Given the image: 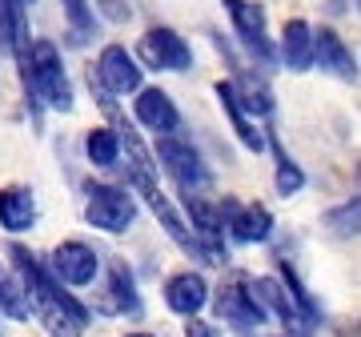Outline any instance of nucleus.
<instances>
[{"mask_svg":"<svg viewBox=\"0 0 361 337\" xmlns=\"http://www.w3.org/2000/svg\"><path fill=\"white\" fill-rule=\"evenodd\" d=\"M13 261H16V269H20V277H25V298L32 301V310H37L40 325L49 329V337H85L89 310L77 298H68L65 286L25 245L13 249Z\"/></svg>","mask_w":361,"mask_h":337,"instance_id":"nucleus-1","label":"nucleus"},{"mask_svg":"<svg viewBox=\"0 0 361 337\" xmlns=\"http://www.w3.org/2000/svg\"><path fill=\"white\" fill-rule=\"evenodd\" d=\"M25 85L28 92L44 101L49 109L56 113H68L73 109V85H68V73H65V61L52 40H28V52H25Z\"/></svg>","mask_w":361,"mask_h":337,"instance_id":"nucleus-2","label":"nucleus"},{"mask_svg":"<svg viewBox=\"0 0 361 337\" xmlns=\"http://www.w3.org/2000/svg\"><path fill=\"white\" fill-rule=\"evenodd\" d=\"M137 65H149L157 68V73H189L193 68V49L185 44V37L180 32H173V28L157 25L149 28L141 40H137Z\"/></svg>","mask_w":361,"mask_h":337,"instance_id":"nucleus-3","label":"nucleus"},{"mask_svg":"<svg viewBox=\"0 0 361 337\" xmlns=\"http://www.w3.org/2000/svg\"><path fill=\"white\" fill-rule=\"evenodd\" d=\"M157 157H161V165L173 181L185 189V193H197V189H205L209 185V173H205V161L201 153L193 149V141H185V137H157Z\"/></svg>","mask_w":361,"mask_h":337,"instance_id":"nucleus-4","label":"nucleus"},{"mask_svg":"<svg viewBox=\"0 0 361 337\" xmlns=\"http://www.w3.org/2000/svg\"><path fill=\"white\" fill-rule=\"evenodd\" d=\"M137 217V205L125 189L116 185H92L89 189V201H85V221L97 225L101 233H125Z\"/></svg>","mask_w":361,"mask_h":337,"instance_id":"nucleus-5","label":"nucleus"},{"mask_svg":"<svg viewBox=\"0 0 361 337\" xmlns=\"http://www.w3.org/2000/svg\"><path fill=\"white\" fill-rule=\"evenodd\" d=\"M92 80H101V89L109 97H129V92L145 89V73L137 65V56L129 49H121V44H109L101 49L97 56V68H92Z\"/></svg>","mask_w":361,"mask_h":337,"instance_id":"nucleus-6","label":"nucleus"},{"mask_svg":"<svg viewBox=\"0 0 361 337\" xmlns=\"http://www.w3.org/2000/svg\"><path fill=\"white\" fill-rule=\"evenodd\" d=\"M249 293L261 301V310H265V313H277V321H281L293 337H310L313 333V325H317V321L301 313V305L289 298V289H285L281 281H273V277H257V281H249Z\"/></svg>","mask_w":361,"mask_h":337,"instance_id":"nucleus-7","label":"nucleus"},{"mask_svg":"<svg viewBox=\"0 0 361 337\" xmlns=\"http://www.w3.org/2000/svg\"><path fill=\"white\" fill-rule=\"evenodd\" d=\"M101 273V261L85 241H61L52 249V277L61 286H92Z\"/></svg>","mask_w":361,"mask_h":337,"instance_id":"nucleus-8","label":"nucleus"},{"mask_svg":"<svg viewBox=\"0 0 361 337\" xmlns=\"http://www.w3.org/2000/svg\"><path fill=\"white\" fill-rule=\"evenodd\" d=\"M221 4H225V13L233 20V32L245 40V49L261 61H269L273 49H269V37H265V8L257 0H221Z\"/></svg>","mask_w":361,"mask_h":337,"instance_id":"nucleus-9","label":"nucleus"},{"mask_svg":"<svg viewBox=\"0 0 361 337\" xmlns=\"http://www.w3.org/2000/svg\"><path fill=\"white\" fill-rule=\"evenodd\" d=\"M217 313H221L229 325H237V329H257V325L265 321V310H261V301L249 293V281H245V277H233L229 286H221Z\"/></svg>","mask_w":361,"mask_h":337,"instance_id":"nucleus-10","label":"nucleus"},{"mask_svg":"<svg viewBox=\"0 0 361 337\" xmlns=\"http://www.w3.org/2000/svg\"><path fill=\"white\" fill-rule=\"evenodd\" d=\"M133 113H137V121H141L149 133H157V137H169V133L180 129V113H177V104H173V97H169L165 89H137Z\"/></svg>","mask_w":361,"mask_h":337,"instance_id":"nucleus-11","label":"nucleus"},{"mask_svg":"<svg viewBox=\"0 0 361 337\" xmlns=\"http://www.w3.org/2000/svg\"><path fill=\"white\" fill-rule=\"evenodd\" d=\"M313 65H322L325 73H334L341 80H357V61H353V52L345 49V40L337 37L334 28H317L313 32Z\"/></svg>","mask_w":361,"mask_h":337,"instance_id":"nucleus-12","label":"nucleus"},{"mask_svg":"<svg viewBox=\"0 0 361 337\" xmlns=\"http://www.w3.org/2000/svg\"><path fill=\"white\" fill-rule=\"evenodd\" d=\"M205 301H209V281L201 273L189 269L165 281V305L180 317H197V310H205Z\"/></svg>","mask_w":361,"mask_h":337,"instance_id":"nucleus-13","label":"nucleus"},{"mask_svg":"<svg viewBox=\"0 0 361 337\" xmlns=\"http://www.w3.org/2000/svg\"><path fill=\"white\" fill-rule=\"evenodd\" d=\"M217 101L225 109V117H229L233 133L241 137V145H245L249 153H261L265 149V133L257 129V117H249L245 109H241V101H237V92H233L229 80H217Z\"/></svg>","mask_w":361,"mask_h":337,"instance_id":"nucleus-14","label":"nucleus"},{"mask_svg":"<svg viewBox=\"0 0 361 337\" xmlns=\"http://www.w3.org/2000/svg\"><path fill=\"white\" fill-rule=\"evenodd\" d=\"M229 233L241 245H257L269 241L273 233V213L265 205H229Z\"/></svg>","mask_w":361,"mask_h":337,"instance_id":"nucleus-15","label":"nucleus"},{"mask_svg":"<svg viewBox=\"0 0 361 337\" xmlns=\"http://www.w3.org/2000/svg\"><path fill=\"white\" fill-rule=\"evenodd\" d=\"M32 221H37V197H32V189H25V185L0 189V225L8 233H25V229H32Z\"/></svg>","mask_w":361,"mask_h":337,"instance_id":"nucleus-16","label":"nucleus"},{"mask_svg":"<svg viewBox=\"0 0 361 337\" xmlns=\"http://www.w3.org/2000/svg\"><path fill=\"white\" fill-rule=\"evenodd\" d=\"M281 61L289 65V73H310L313 68V28L305 20H285Z\"/></svg>","mask_w":361,"mask_h":337,"instance_id":"nucleus-17","label":"nucleus"},{"mask_svg":"<svg viewBox=\"0 0 361 337\" xmlns=\"http://www.w3.org/2000/svg\"><path fill=\"white\" fill-rule=\"evenodd\" d=\"M109 310L113 313H141V298H137V286H133V277L125 265H113L109 269Z\"/></svg>","mask_w":361,"mask_h":337,"instance_id":"nucleus-18","label":"nucleus"},{"mask_svg":"<svg viewBox=\"0 0 361 337\" xmlns=\"http://www.w3.org/2000/svg\"><path fill=\"white\" fill-rule=\"evenodd\" d=\"M85 157L97 168H113L121 161V137H116V129H92L85 137Z\"/></svg>","mask_w":361,"mask_h":337,"instance_id":"nucleus-19","label":"nucleus"},{"mask_svg":"<svg viewBox=\"0 0 361 337\" xmlns=\"http://www.w3.org/2000/svg\"><path fill=\"white\" fill-rule=\"evenodd\" d=\"M61 4H65V16H68V25H73V40L85 44V40L97 32V13H92V4L89 0H61Z\"/></svg>","mask_w":361,"mask_h":337,"instance_id":"nucleus-20","label":"nucleus"},{"mask_svg":"<svg viewBox=\"0 0 361 337\" xmlns=\"http://www.w3.org/2000/svg\"><path fill=\"white\" fill-rule=\"evenodd\" d=\"M0 310L8 317H25L28 313V301H25V286H16L8 277V265L0 261Z\"/></svg>","mask_w":361,"mask_h":337,"instance_id":"nucleus-21","label":"nucleus"},{"mask_svg":"<svg viewBox=\"0 0 361 337\" xmlns=\"http://www.w3.org/2000/svg\"><path fill=\"white\" fill-rule=\"evenodd\" d=\"M273 149H277V193H281V197L301 193V185H305V173L297 168V161H289V157H285V149H281L277 141H273Z\"/></svg>","mask_w":361,"mask_h":337,"instance_id":"nucleus-22","label":"nucleus"},{"mask_svg":"<svg viewBox=\"0 0 361 337\" xmlns=\"http://www.w3.org/2000/svg\"><path fill=\"white\" fill-rule=\"evenodd\" d=\"M329 221L337 225V233H341V237L357 233V197H353V201H345L341 209H334V213H329Z\"/></svg>","mask_w":361,"mask_h":337,"instance_id":"nucleus-23","label":"nucleus"},{"mask_svg":"<svg viewBox=\"0 0 361 337\" xmlns=\"http://www.w3.org/2000/svg\"><path fill=\"white\" fill-rule=\"evenodd\" d=\"M97 4L104 8V16H109L113 25H121V20H129V4H125V0H97Z\"/></svg>","mask_w":361,"mask_h":337,"instance_id":"nucleus-24","label":"nucleus"},{"mask_svg":"<svg viewBox=\"0 0 361 337\" xmlns=\"http://www.w3.org/2000/svg\"><path fill=\"white\" fill-rule=\"evenodd\" d=\"M185 337H217V329L209 321H197V317H189V325H185Z\"/></svg>","mask_w":361,"mask_h":337,"instance_id":"nucleus-25","label":"nucleus"},{"mask_svg":"<svg viewBox=\"0 0 361 337\" xmlns=\"http://www.w3.org/2000/svg\"><path fill=\"white\" fill-rule=\"evenodd\" d=\"M129 337H153V333H129Z\"/></svg>","mask_w":361,"mask_h":337,"instance_id":"nucleus-26","label":"nucleus"},{"mask_svg":"<svg viewBox=\"0 0 361 337\" xmlns=\"http://www.w3.org/2000/svg\"><path fill=\"white\" fill-rule=\"evenodd\" d=\"M20 4H37V0H20Z\"/></svg>","mask_w":361,"mask_h":337,"instance_id":"nucleus-27","label":"nucleus"}]
</instances>
